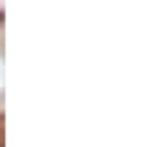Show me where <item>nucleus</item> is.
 <instances>
[]
</instances>
